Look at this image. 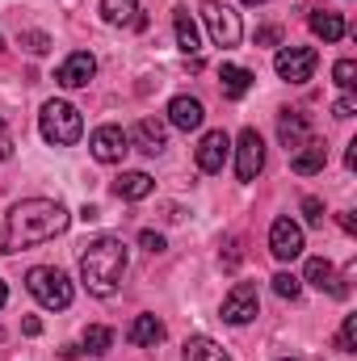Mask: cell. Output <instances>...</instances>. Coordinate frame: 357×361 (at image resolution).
<instances>
[{
	"label": "cell",
	"mask_w": 357,
	"mask_h": 361,
	"mask_svg": "<svg viewBox=\"0 0 357 361\" xmlns=\"http://www.w3.org/2000/svg\"><path fill=\"white\" fill-rule=\"evenodd\" d=\"M282 361H298V357H282Z\"/></svg>",
	"instance_id": "cell-40"
},
{
	"label": "cell",
	"mask_w": 357,
	"mask_h": 361,
	"mask_svg": "<svg viewBox=\"0 0 357 361\" xmlns=\"http://www.w3.org/2000/svg\"><path fill=\"white\" fill-rule=\"evenodd\" d=\"M257 311H261V298H257V286L253 281H236L231 290H227V298H223V319L231 324V328H244V324H253L257 319Z\"/></svg>",
	"instance_id": "cell-7"
},
{
	"label": "cell",
	"mask_w": 357,
	"mask_h": 361,
	"mask_svg": "<svg viewBox=\"0 0 357 361\" xmlns=\"http://www.w3.org/2000/svg\"><path fill=\"white\" fill-rule=\"evenodd\" d=\"M227 156H231V139H227V130H206L202 143H198V169H202V173H223Z\"/></svg>",
	"instance_id": "cell-11"
},
{
	"label": "cell",
	"mask_w": 357,
	"mask_h": 361,
	"mask_svg": "<svg viewBox=\"0 0 357 361\" xmlns=\"http://www.w3.org/2000/svg\"><path fill=\"white\" fill-rule=\"evenodd\" d=\"M126 273V244L118 235H97L80 252V281L97 298H114Z\"/></svg>",
	"instance_id": "cell-2"
},
{
	"label": "cell",
	"mask_w": 357,
	"mask_h": 361,
	"mask_svg": "<svg viewBox=\"0 0 357 361\" xmlns=\"http://www.w3.org/2000/svg\"><path fill=\"white\" fill-rule=\"evenodd\" d=\"M219 80H223V97H231V101H240L244 92L253 89V72L248 68H236V63H223Z\"/></svg>",
	"instance_id": "cell-23"
},
{
	"label": "cell",
	"mask_w": 357,
	"mask_h": 361,
	"mask_svg": "<svg viewBox=\"0 0 357 361\" xmlns=\"http://www.w3.org/2000/svg\"><path fill=\"white\" fill-rule=\"evenodd\" d=\"M139 244H143L147 252H164V235H160V231H143V235H139Z\"/></svg>",
	"instance_id": "cell-31"
},
{
	"label": "cell",
	"mask_w": 357,
	"mask_h": 361,
	"mask_svg": "<svg viewBox=\"0 0 357 361\" xmlns=\"http://www.w3.org/2000/svg\"><path fill=\"white\" fill-rule=\"evenodd\" d=\"M303 214H307L311 227H324V202L320 197H303Z\"/></svg>",
	"instance_id": "cell-29"
},
{
	"label": "cell",
	"mask_w": 357,
	"mask_h": 361,
	"mask_svg": "<svg viewBox=\"0 0 357 361\" xmlns=\"http://www.w3.org/2000/svg\"><path fill=\"white\" fill-rule=\"evenodd\" d=\"M25 290L47 307V311H63L72 307V281L63 269H51V265H34L25 273Z\"/></svg>",
	"instance_id": "cell-4"
},
{
	"label": "cell",
	"mask_w": 357,
	"mask_h": 361,
	"mask_svg": "<svg viewBox=\"0 0 357 361\" xmlns=\"http://www.w3.org/2000/svg\"><path fill=\"white\" fill-rule=\"evenodd\" d=\"M277 38H282V30H277V25H265V30L257 34V42H265V47H273Z\"/></svg>",
	"instance_id": "cell-34"
},
{
	"label": "cell",
	"mask_w": 357,
	"mask_h": 361,
	"mask_svg": "<svg viewBox=\"0 0 357 361\" xmlns=\"http://www.w3.org/2000/svg\"><path fill=\"white\" fill-rule=\"evenodd\" d=\"M21 47H25L30 55H42V51L51 47V38H47V34H38V30H30V34H21Z\"/></svg>",
	"instance_id": "cell-28"
},
{
	"label": "cell",
	"mask_w": 357,
	"mask_h": 361,
	"mask_svg": "<svg viewBox=\"0 0 357 361\" xmlns=\"http://www.w3.org/2000/svg\"><path fill=\"white\" fill-rule=\"evenodd\" d=\"M109 345H114V332H109L105 324H89V328H85V349H89V353H97V357H101Z\"/></svg>",
	"instance_id": "cell-25"
},
{
	"label": "cell",
	"mask_w": 357,
	"mask_h": 361,
	"mask_svg": "<svg viewBox=\"0 0 357 361\" xmlns=\"http://www.w3.org/2000/svg\"><path fill=\"white\" fill-rule=\"evenodd\" d=\"M269 252H273L277 261H294V257H303V227H298L290 214L273 219V227H269Z\"/></svg>",
	"instance_id": "cell-10"
},
{
	"label": "cell",
	"mask_w": 357,
	"mask_h": 361,
	"mask_svg": "<svg viewBox=\"0 0 357 361\" xmlns=\"http://www.w3.org/2000/svg\"><path fill=\"white\" fill-rule=\"evenodd\" d=\"M202 118H206V109H202V101H198V97L181 92V97L169 101V122H173L177 130H198V126H202Z\"/></svg>",
	"instance_id": "cell-14"
},
{
	"label": "cell",
	"mask_w": 357,
	"mask_h": 361,
	"mask_svg": "<svg viewBox=\"0 0 357 361\" xmlns=\"http://www.w3.org/2000/svg\"><path fill=\"white\" fill-rule=\"evenodd\" d=\"M101 17L109 25H135V30L147 25V17L139 13V0H101Z\"/></svg>",
	"instance_id": "cell-17"
},
{
	"label": "cell",
	"mask_w": 357,
	"mask_h": 361,
	"mask_svg": "<svg viewBox=\"0 0 357 361\" xmlns=\"http://www.w3.org/2000/svg\"><path fill=\"white\" fill-rule=\"evenodd\" d=\"M152 189H156V180L147 177V173H122V177L114 180V193L122 202H143Z\"/></svg>",
	"instance_id": "cell-20"
},
{
	"label": "cell",
	"mask_w": 357,
	"mask_h": 361,
	"mask_svg": "<svg viewBox=\"0 0 357 361\" xmlns=\"http://www.w3.org/2000/svg\"><path fill=\"white\" fill-rule=\"evenodd\" d=\"M89 152H92V160H101V164H122L126 152H131V135L122 126H97L89 135Z\"/></svg>",
	"instance_id": "cell-8"
},
{
	"label": "cell",
	"mask_w": 357,
	"mask_h": 361,
	"mask_svg": "<svg viewBox=\"0 0 357 361\" xmlns=\"http://www.w3.org/2000/svg\"><path fill=\"white\" fill-rule=\"evenodd\" d=\"M277 139H282V147H286V152H298V147L311 139V126H307V118L286 109V114L277 118Z\"/></svg>",
	"instance_id": "cell-16"
},
{
	"label": "cell",
	"mask_w": 357,
	"mask_h": 361,
	"mask_svg": "<svg viewBox=\"0 0 357 361\" xmlns=\"http://www.w3.org/2000/svg\"><path fill=\"white\" fill-rule=\"evenodd\" d=\"M303 281H311L315 290H328L332 298H345V294H349V290L341 286L337 269H332V261H324V257H311V261H307V269H303Z\"/></svg>",
	"instance_id": "cell-15"
},
{
	"label": "cell",
	"mask_w": 357,
	"mask_h": 361,
	"mask_svg": "<svg viewBox=\"0 0 357 361\" xmlns=\"http://www.w3.org/2000/svg\"><path fill=\"white\" fill-rule=\"evenodd\" d=\"M4 302H8V286L0 281V307H4Z\"/></svg>",
	"instance_id": "cell-38"
},
{
	"label": "cell",
	"mask_w": 357,
	"mask_h": 361,
	"mask_svg": "<svg viewBox=\"0 0 357 361\" xmlns=\"http://www.w3.org/2000/svg\"><path fill=\"white\" fill-rule=\"evenodd\" d=\"M131 143H135L143 156H160V152L169 147V126H164L160 118H139V126H135Z\"/></svg>",
	"instance_id": "cell-13"
},
{
	"label": "cell",
	"mask_w": 357,
	"mask_h": 361,
	"mask_svg": "<svg viewBox=\"0 0 357 361\" xmlns=\"http://www.w3.org/2000/svg\"><path fill=\"white\" fill-rule=\"evenodd\" d=\"M68 231V210L55 197H25L8 210L4 219V248L0 252H17L30 244H47L55 235Z\"/></svg>",
	"instance_id": "cell-1"
},
{
	"label": "cell",
	"mask_w": 357,
	"mask_h": 361,
	"mask_svg": "<svg viewBox=\"0 0 357 361\" xmlns=\"http://www.w3.org/2000/svg\"><path fill=\"white\" fill-rule=\"evenodd\" d=\"M320 68V55L315 47H282L277 59H273V72L286 80V85H307Z\"/></svg>",
	"instance_id": "cell-6"
},
{
	"label": "cell",
	"mask_w": 357,
	"mask_h": 361,
	"mask_svg": "<svg viewBox=\"0 0 357 361\" xmlns=\"http://www.w3.org/2000/svg\"><path fill=\"white\" fill-rule=\"evenodd\" d=\"M0 47H4V42H0Z\"/></svg>",
	"instance_id": "cell-42"
},
{
	"label": "cell",
	"mask_w": 357,
	"mask_h": 361,
	"mask_svg": "<svg viewBox=\"0 0 357 361\" xmlns=\"http://www.w3.org/2000/svg\"><path fill=\"white\" fill-rule=\"evenodd\" d=\"M0 336H4V332H0Z\"/></svg>",
	"instance_id": "cell-41"
},
{
	"label": "cell",
	"mask_w": 357,
	"mask_h": 361,
	"mask_svg": "<svg viewBox=\"0 0 357 361\" xmlns=\"http://www.w3.org/2000/svg\"><path fill=\"white\" fill-rule=\"evenodd\" d=\"M92 76H97V59H92L89 51H72V55L59 63V72H55V80H59L63 89H85Z\"/></svg>",
	"instance_id": "cell-12"
},
{
	"label": "cell",
	"mask_w": 357,
	"mask_h": 361,
	"mask_svg": "<svg viewBox=\"0 0 357 361\" xmlns=\"http://www.w3.org/2000/svg\"><path fill=\"white\" fill-rule=\"evenodd\" d=\"M8 156H13V135H8V126L0 118V160H8Z\"/></svg>",
	"instance_id": "cell-33"
},
{
	"label": "cell",
	"mask_w": 357,
	"mask_h": 361,
	"mask_svg": "<svg viewBox=\"0 0 357 361\" xmlns=\"http://www.w3.org/2000/svg\"><path fill=\"white\" fill-rule=\"evenodd\" d=\"M332 80H337L341 89L349 92V89H353V85H357V63H353V59H341V63L332 68Z\"/></svg>",
	"instance_id": "cell-27"
},
{
	"label": "cell",
	"mask_w": 357,
	"mask_h": 361,
	"mask_svg": "<svg viewBox=\"0 0 357 361\" xmlns=\"http://www.w3.org/2000/svg\"><path fill=\"white\" fill-rule=\"evenodd\" d=\"M298 290H303V281H298L294 273H277V277H273V294H277V298H290V302H294Z\"/></svg>",
	"instance_id": "cell-26"
},
{
	"label": "cell",
	"mask_w": 357,
	"mask_h": 361,
	"mask_svg": "<svg viewBox=\"0 0 357 361\" xmlns=\"http://www.w3.org/2000/svg\"><path fill=\"white\" fill-rule=\"evenodd\" d=\"M341 227H345V231L353 235V231H357V219H353V214H341Z\"/></svg>",
	"instance_id": "cell-37"
},
{
	"label": "cell",
	"mask_w": 357,
	"mask_h": 361,
	"mask_svg": "<svg viewBox=\"0 0 357 361\" xmlns=\"http://www.w3.org/2000/svg\"><path fill=\"white\" fill-rule=\"evenodd\" d=\"M202 21L210 30V42L214 47H236L244 38V25H240V13L223 0H202Z\"/></svg>",
	"instance_id": "cell-5"
},
{
	"label": "cell",
	"mask_w": 357,
	"mask_h": 361,
	"mask_svg": "<svg viewBox=\"0 0 357 361\" xmlns=\"http://www.w3.org/2000/svg\"><path fill=\"white\" fill-rule=\"evenodd\" d=\"M357 345V315H345V328H341V349L345 353H353Z\"/></svg>",
	"instance_id": "cell-30"
},
{
	"label": "cell",
	"mask_w": 357,
	"mask_h": 361,
	"mask_svg": "<svg viewBox=\"0 0 357 361\" xmlns=\"http://www.w3.org/2000/svg\"><path fill=\"white\" fill-rule=\"evenodd\" d=\"M173 25H177V47L185 55H198L202 51V34H198V21L189 17V8H177L173 13Z\"/></svg>",
	"instance_id": "cell-22"
},
{
	"label": "cell",
	"mask_w": 357,
	"mask_h": 361,
	"mask_svg": "<svg viewBox=\"0 0 357 361\" xmlns=\"http://www.w3.org/2000/svg\"><path fill=\"white\" fill-rule=\"evenodd\" d=\"M21 328H25V336H38V332H42V324H38V319H34V315H30V319H25V324H21Z\"/></svg>",
	"instance_id": "cell-35"
},
{
	"label": "cell",
	"mask_w": 357,
	"mask_h": 361,
	"mask_svg": "<svg viewBox=\"0 0 357 361\" xmlns=\"http://www.w3.org/2000/svg\"><path fill=\"white\" fill-rule=\"evenodd\" d=\"M80 219H85V223H97V219H101V210H97V206H85V210H80Z\"/></svg>",
	"instance_id": "cell-36"
},
{
	"label": "cell",
	"mask_w": 357,
	"mask_h": 361,
	"mask_svg": "<svg viewBox=\"0 0 357 361\" xmlns=\"http://www.w3.org/2000/svg\"><path fill=\"white\" fill-rule=\"evenodd\" d=\"M261 169H265V139L248 126V130H240V139H236V177L257 180Z\"/></svg>",
	"instance_id": "cell-9"
},
{
	"label": "cell",
	"mask_w": 357,
	"mask_h": 361,
	"mask_svg": "<svg viewBox=\"0 0 357 361\" xmlns=\"http://www.w3.org/2000/svg\"><path fill=\"white\" fill-rule=\"evenodd\" d=\"M324 164H328V147L315 143V139H307V143L294 152V160H290V169H294L298 177H311V173H320Z\"/></svg>",
	"instance_id": "cell-18"
},
{
	"label": "cell",
	"mask_w": 357,
	"mask_h": 361,
	"mask_svg": "<svg viewBox=\"0 0 357 361\" xmlns=\"http://www.w3.org/2000/svg\"><path fill=\"white\" fill-rule=\"evenodd\" d=\"M131 345H139V349H156L160 341H164V324L156 319V315H135V324H131Z\"/></svg>",
	"instance_id": "cell-19"
},
{
	"label": "cell",
	"mask_w": 357,
	"mask_h": 361,
	"mask_svg": "<svg viewBox=\"0 0 357 361\" xmlns=\"http://www.w3.org/2000/svg\"><path fill=\"white\" fill-rule=\"evenodd\" d=\"M311 34L324 38V42H341L345 38V17L341 13H328V8H315L311 13Z\"/></svg>",
	"instance_id": "cell-21"
},
{
	"label": "cell",
	"mask_w": 357,
	"mask_h": 361,
	"mask_svg": "<svg viewBox=\"0 0 357 361\" xmlns=\"http://www.w3.org/2000/svg\"><path fill=\"white\" fill-rule=\"evenodd\" d=\"M353 109H357V101L349 97V92H345V97H341V101L332 105V114H337V118H353Z\"/></svg>",
	"instance_id": "cell-32"
},
{
	"label": "cell",
	"mask_w": 357,
	"mask_h": 361,
	"mask_svg": "<svg viewBox=\"0 0 357 361\" xmlns=\"http://www.w3.org/2000/svg\"><path fill=\"white\" fill-rule=\"evenodd\" d=\"M185 361H231L223 353V345H214L210 336H189L185 341Z\"/></svg>",
	"instance_id": "cell-24"
},
{
	"label": "cell",
	"mask_w": 357,
	"mask_h": 361,
	"mask_svg": "<svg viewBox=\"0 0 357 361\" xmlns=\"http://www.w3.org/2000/svg\"><path fill=\"white\" fill-rule=\"evenodd\" d=\"M244 4H265V0H244Z\"/></svg>",
	"instance_id": "cell-39"
},
{
	"label": "cell",
	"mask_w": 357,
	"mask_h": 361,
	"mask_svg": "<svg viewBox=\"0 0 357 361\" xmlns=\"http://www.w3.org/2000/svg\"><path fill=\"white\" fill-rule=\"evenodd\" d=\"M38 130L51 147H72L85 135V118L72 101H47L42 114H38Z\"/></svg>",
	"instance_id": "cell-3"
}]
</instances>
